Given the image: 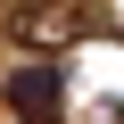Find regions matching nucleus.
<instances>
[{
	"label": "nucleus",
	"instance_id": "obj_1",
	"mask_svg": "<svg viewBox=\"0 0 124 124\" xmlns=\"http://www.w3.org/2000/svg\"><path fill=\"white\" fill-rule=\"evenodd\" d=\"M8 99H17L33 124H41V116L58 108V66H25V75H8Z\"/></svg>",
	"mask_w": 124,
	"mask_h": 124
}]
</instances>
